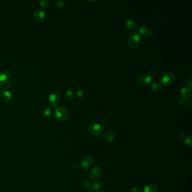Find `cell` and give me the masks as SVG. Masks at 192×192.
<instances>
[{
	"instance_id": "6da1fadb",
	"label": "cell",
	"mask_w": 192,
	"mask_h": 192,
	"mask_svg": "<svg viewBox=\"0 0 192 192\" xmlns=\"http://www.w3.org/2000/svg\"><path fill=\"white\" fill-rule=\"evenodd\" d=\"M13 84V78L8 72H2L0 73V87L8 89Z\"/></svg>"
},
{
	"instance_id": "7a4b0ae2",
	"label": "cell",
	"mask_w": 192,
	"mask_h": 192,
	"mask_svg": "<svg viewBox=\"0 0 192 192\" xmlns=\"http://www.w3.org/2000/svg\"><path fill=\"white\" fill-rule=\"evenodd\" d=\"M160 81L162 86H170L174 84L175 81V76L171 72H165L162 74L160 77Z\"/></svg>"
},
{
	"instance_id": "3957f363",
	"label": "cell",
	"mask_w": 192,
	"mask_h": 192,
	"mask_svg": "<svg viewBox=\"0 0 192 192\" xmlns=\"http://www.w3.org/2000/svg\"><path fill=\"white\" fill-rule=\"evenodd\" d=\"M141 42L140 34L136 32H132L129 35L127 39V45L131 49H135L138 47Z\"/></svg>"
},
{
	"instance_id": "277c9868",
	"label": "cell",
	"mask_w": 192,
	"mask_h": 192,
	"mask_svg": "<svg viewBox=\"0 0 192 192\" xmlns=\"http://www.w3.org/2000/svg\"><path fill=\"white\" fill-rule=\"evenodd\" d=\"M54 115L58 121L64 122L67 120L69 113L65 108L64 107H58L55 109Z\"/></svg>"
},
{
	"instance_id": "5b68a950",
	"label": "cell",
	"mask_w": 192,
	"mask_h": 192,
	"mask_svg": "<svg viewBox=\"0 0 192 192\" xmlns=\"http://www.w3.org/2000/svg\"><path fill=\"white\" fill-rule=\"evenodd\" d=\"M88 131L90 134H91L94 136H99L102 134L103 129L102 126L98 123H94L91 125L88 128Z\"/></svg>"
},
{
	"instance_id": "8992f818",
	"label": "cell",
	"mask_w": 192,
	"mask_h": 192,
	"mask_svg": "<svg viewBox=\"0 0 192 192\" xmlns=\"http://www.w3.org/2000/svg\"><path fill=\"white\" fill-rule=\"evenodd\" d=\"M102 175V171L99 166H96L90 169L89 172V177L94 180H96L100 178Z\"/></svg>"
},
{
	"instance_id": "52a82bcc",
	"label": "cell",
	"mask_w": 192,
	"mask_h": 192,
	"mask_svg": "<svg viewBox=\"0 0 192 192\" xmlns=\"http://www.w3.org/2000/svg\"><path fill=\"white\" fill-rule=\"evenodd\" d=\"M94 163V158L91 155H87L83 158L81 162V167L84 169H87L91 167Z\"/></svg>"
},
{
	"instance_id": "ba28073f",
	"label": "cell",
	"mask_w": 192,
	"mask_h": 192,
	"mask_svg": "<svg viewBox=\"0 0 192 192\" xmlns=\"http://www.w3.org/2000/svg\"><path fill=\"white\" fill-rule=\"evenodd\" d=\"M60 101L59 95L56 93H53L49 97V103L51 107L57 106Z\"/></svg>"
},
{
	"instance_id": "9c48e42d",
	"label": "cell",
	"mask_w": 192,
	"mask_h": 192,
	"mask_svg": "<svg viewBox=\"0 0 192 192\" xmlns=\"http://www.w3.org/2000/svg\"><path fill=\"white\" fill-rule=\"evenodd\" d=\"M13 95L11 92L8 90H2L0 91V99L4 102L8 103L12 100Z\"/></svg>"
},
{
	"instance_id": "30bf717a",
	"label": "cell",
	"mask_w": 192,
	"mask_h": 192,
	"mask_svg": "<svg viewBox=\"0 0 192 192\" xmlns=\"http://www.w3.org/2000/svg\"><path fill=\"white\" fill-rule=\"evenodd\" d=\"M139 33L144 38H149L152 35V30L146 26H143L139 29Z\"/></svg>"
},
{
	"instance_id": "8fae6325",
	"label": "cell",
	"mask_w": 192,
	"mask_h": 192,
	"mask_svg": "<svg viewBox=\"0 0 192 192\" xmlns=\"http://www.w3.org/2000/svg\"><path fill=\"white\" fill-rule=\"evenodd\" d=\"M152 78L151 75L148 74H145L141 76L139 78V83L141 86H146L151 83Z\"/></svg>"
},
{
	"instance_id": "7c38bea8",
	"label": "cell",
	"mask_w": 192,
	"mask_h": 192,
	"mask_svg": "<svg viewBox=\"0 0 192 192\" xmlns=\"http://www.w3.org/2000/svg\"><path fill=\"white\" fill-rule=\"evenodd\" d=\"M180 94L183 100H188L192 96V90L189 87H183L181 89Z\"/></svg>"
},
{
	"instance_id": "4fadbf2b",
	"label": "cell",
	"mask_w": 192,
	"mask_h": 192,
	"mask_svg": "<svg viewBox=\"0 0 192 192\" xmlns=\"http://www.w3.org/2000/svg\"><path fill=\"white\" fill-rule=\"evenodd\" d=\"M33 16L35 19L37 20H41L45 17L46 12L44 9H41L39 8L34 11L33 13Z\"/></svg>"
},
{
	"instance_id": "5bb4252c",
	"label": "cell",
	"mask_w": 192,
	"mask_h": 192,
	"mask_svg": "<svg viewBox=\"0 0 192 192\" xmlns=\"http://www.w3.org/2000/svg\"><path fill=\"white\" fill-rule=\"evenodd\" d=\"M103 137L106 142L111 143L114 140L115 135L113 131L111 130H107L103 134Z\"/></svg>"
},
{
	"instance_id": "9a60e30c",
	"label": "cell",
	"mask_w": 192,
	"mask_h": 192,
	"mask_svg": "<svg viewBox=\"0 0 192 192\" xmlns=\"http://www.w3.org/2000/svg\"><path fill=\"white\" fill-rule=\"evenodd\" d=\"M103 188V184L99 182H94L90 185V191L91 192H98Z\"/></svg>"
},
{
	"instance_id": "2e32d148",
	"label": "cell",
	"mask_w": 192,
	"mask_h": 192,
	"mask_svg": "<svg viewBox=\"0 0 192 192\" xmlns=\"http://www.w3.org/2000/svg\"><path fill=\"white\" fill-rule=\"evenodd\" d=\"M144 192H158V189L155 185H148L144 188Z\"/></svg>"
},
{
	"instance_id": "e0dca14e",
	"label": "cell",
	"mask_w": 192,
	"mask_h": 192,
	"mask_svg": "<svg viewBox=\"0 0 192 192\" xmlns=\"http://www.w3.org/2000/svg\"><path fill=\"white\" fill-rule=\"evenodd\" d=\"M136 24L135 21L132 19H130L127 20V21L126 23V28L130 31L134 30L136 28Z\"/></svg>"
},
{
	"instance_id": "ac0fdd59",
	"label": "cell",
	"mask_w": 192,
	"mask_h": 192,
	"mask_svg": "<svg viewBox=\"0 0 192 192\" xmlns=\"http://www.w3.org/2000/svg\"><path fill=\"white\" fill-rule=\"evenodd\" d=\"M163 86L159 82H155L151 86V89L154 92H160L162 89Z\"/></svg>"
},
{
	"instance_id": "d6986e66",
	"label": "cell",
	"mask_w": 192,
	"mask_h": 192,
	"mask_svg": "<svg viewBox=\"0 0 192 192\" xmlns=\"http://www.w3.org/2000/svg\"><path fill=\"white\" fill-rule=\"evenodd\" d=\"M42 113L45 117H50L53 114V111L49 108H45L44 109H43L42 111Z\"/></svg>"
},
{
	"instance_id": "ffe728a7",
	"label": "cell",
	"mask_w": 192,
	"mask_h": 192,
	"mask_svg": "<svg viewBox=\"0 0 192 192\" xmlns=\"http://www.w3.org/2000/svg\"><path fill=\"white\" fill-rule=\"evenodd\" d=\"M64 97L67 100H72L74 98V92H73L72 90H68L65 93Z\"/></svg>"
},
{
	"instance_id": "44dd1931",
	"label": "cell",
	"mask_w": 192,
	"mask_h": 192,
	"mask_svg": "<svg viewBox=\"0 0 192 192\" xmlns=\"http://www.w3.org/2000/svg\"><path fill=\"white\" fill-rule=\"evenodd\" d=\"M82 186L83 188H89L90 187V185H91V183H90V181L89 179H84L82 180Z\"/></svg>"
},
{
	"instance_id": "7402d4cb",
	"label": "cell",
	"mask_w": 192,
	"mask_h": 192,
	"mask_svg": "<svg viewBox=\"0 0 192 192\" xmlns=\"http://www.w3.org/2000/svg\"><path fill=\"white\" fill-rule=\"evenodd\" d=\"M39 5H41V7L46 8L49 5V2L48 0H41L39 1Z\"/></svg>"
},
{
	"instance_id": "603a6c76",
	"label": "cell",
	"mask_w": 192,
	"mask_h": 192,
	"mask_svg": "<svg viewBox=\"0 0 192 192\" xmlns=\"http://www.w3.org/2000/svg\"><path fill=\"white\" fill-rule=\"evenodd\" d=\"M54 4L56 7L62 8L64 5V1L63 0H55Z\"/></svg>"
},
{
	"instance_id": "cb8c5ba5",
	"label": "cell",
	"mask_w": 192,
	"mask_h": 192,
	"mask_svg": "<svg viewBox=\"0 0 192 192\" xmlns=\"http://www.w3.org/2000/svg\"><path fill=\"white\" fill-rule=\"evenodd\" d=\"M185 143L186 145H188L189 146H192V136L189 135L188 136L186 139H185Z\"/></svg>"
},
{
	"instance_id": "d4e9b609",
	"label": "cell",
	"mask_w": 192,
	"mask_h": 192,
	"mask_svg": "<svg viewBox=\"0 0 192 192\" xmlns=\"http://www.w3.org/2000/svg\"><path fill=\"white\" fill-rule=\"evenodd\" d=\"M76 95L78 98H82L84 95V92L81 89H78L76 91Z\"/></svg>"
},
{
	"instance_id": "484cf974",
	"label": "cell",
	"mask_w": 192,
	"mask_h": 192,
	"mask_svg": "<svg viewBox=\"0 0 192 192\" xmlns=\"http://www.w3.org/2000/svg\"><path fill=\"white\" fill-rule=\"evenodd\" d=\"M131 192H141V189L140 186H136L132 188Z\"/></svg>"
},
{
	"instance_id": "4316f807",
	"label": "cell",
	"mask_w": 192,
	"mask_h": 192,
	"mask_svg": "<svg viewBox=\"0 0 192 192\" xmlns=\"http://www.w3.org/2000/svg\"><path fill=\"white\" fill-rule=\"evenodd\" d=\"M184 104V101L182 99H179L178 100V104L180 105H183Z\"/></svg>"
},
{
	"instance_id": "83f0119b",
	"label": "cell",
	"mask_w": 192,
	"mask_h": 192,
	"mask_svg": "<svg viewBox=\"0 0 192 192\" xmlns=\"http://www.w3.org/2000/svg\"><path fill=\"white\" fill-rule=\"evenodd\" d=\"M187 84H188V85L189 86L190 88L191 89V87H192V78H191V77H190V78H189V79L188 80V82H187Z\"/></svg>"
},
{
	"instance_id": "f1b7e54d",
	"label": "cell",
	"mask_w": 192,
	"mask_h": 192,
	"mask_svg": "<svg viewBox=\"0 0 192 192\" xmlns=\"http://www.w3.org/2000/svg\"><path fill=\"white\" fill-rule=\"evenodd\" d=\"M98 192H105V191H99Z\"/></svg>"
},
{
	"instance_id": "f546056e",
	"label": "cell",
	"mask_w": 192,
	"mask_h": 192,
	"mask_svg": "<svg viewBox=\"0 0 192 192\" xmlns=\"http://www.w3.org/2000/svg\"></svg>"
}]
</instances>
